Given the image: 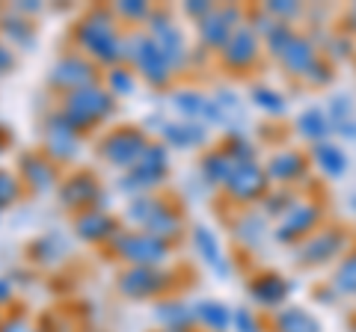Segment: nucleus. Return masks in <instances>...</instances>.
<instances>
[{
	"label": "nucleus",
	"mask_w": 356,
	"mask_h": 332,
	"mask_svg": "<svg viewBox=\"0 0 356 332\" xmlns=\"http://www.w3.org/2000/svg\"><path fill=\"white\" fill-rule=\"evenodd\" d=\"M116 15L107 6L86 9L83 18L74 24V45L92 63H102L107 69L122 65V33L116 30Z\"/></svg>",
	"instance_id": "f257e3e1"
},
{
	"label": "nucleus",
	"mask_w": 356,
	"mask_h": 332,
	"mask_svg": "<svg viewBox=\"0 0 356 332\" xmlns=\"http://www.w3.org/2000/svg\"><path fill=\"white\" fill-rule=\"evenodd\" d=\"M122 63L134 65V72L152 86H166L172 77L170 60L163 57V51L154 45V39L143 30H131L128 36H122Z\"/></svg>",
	"instance_id": "f03ea898"
},
{
	"label": "nucleus",
	"mask_w": 356,
	"mask_h": 332,
	"mask_svg": "<svg viewBox=\"0 0 356 332\" xmlns=\"http://www.w3.org/2000/svg\"><path fill=\"white\" fill-rule=\"evenodd\" d=\"M60 113L83 134V131L102 125V122H107L110 116L116 113V98L110 95L107 86H102V83H98V86H86V90L63 95Z\"/></svg>",
	"instance_id": "7ed1b4c3"
},
{
	"label": "nucleus",
	"mask_w": 356,
	"mask_h": 332,
	"mask_svg": "<svg viewBox=\"0 0 356 332\" xmlns=\"http://www.w3.org/2000/svg\"><path fill=\"white\" fill-rule=\"evenodd\" d=\"M110 256L125 261L128 267H163L172 256V243L149 235V231H119V235L107 243Z\"/></svg>",
	"instance_id": "20e7f679"
},
{
	"label": "nucleus",
	"mask_w": 356,
	"mask_h": 332,
	"mask_svg": "<svg viewBox=\"0 0 356 332\" xmlns=\"http://www.w3.org/2000/svg\"><path fill=\"white\" fill-rule=\"evenodd\" d=\"M102 83V74H98V65L81 51H69L51 65L48 72V86L57 92H77L86 90V86H98Z\"/></svg>",
	"instance_id": "39448f33"
},
{
	"label": "nucleus",
	"mask_w": 356,
	"mask_h": 332,
	"mask_svg": "<svg viewBox=\"0 0 356 332\" xmlns=\"http://www.w3.org/2000/svg\"><path fill=\"white\" fill-rule=\"evenodd\" d=\"M146 146H149V137L143 128L119 125V128H110L102 137L98 154H102V160H107L110 166H119L122 172H128L131 166L140 160V154L146 151Z\"/></svg>",
	"instance_id": "423d86ee"
},
{
	"label": "nucleus",
	"mask_w": 356,
	"mask_h": 332,
	"mask_svg": "<svg viewBox=\"0 0 356 332\" xmlns=\"http://www.w3.org/2000/svg\"><path fill=\"white\" fill-rule=\"evenodd\" d=\"M42 142H44V154H48L54 163L57 160L63 163V160L77 158V151H81V131H77L60 110H54V113H48L42 122Z\"/></svg>",
	"instance_id": "0eeeda50"
},
{
	"label": "nucleus",
	"mask_w": 356,
	"mask_h": 332,
	"mask_svg": "<svg viewBox=\"0 0 356 332\" xmlns=\"http://www.w3.org/2000/svg\"><path fill=\"white\" fill-rule=\"evenodd\" d=\"M146 24H149L146 33L154 39V45L163 51V57L170 60L172 69L184 65V60H187V45H184L181 30L175 27V21H172V13H170V9H152V15H149Z\"/></svg>",
	"instance_id": "6e6552de"
},
{
	"label": "nucleus",
	"mask_w": 356,
	"mask_h": 332,
	"mask_svg": "<svg viewBox=\"0 0 356 332\" xmlns=\"http://www.w3.org/2000/svg\"><path fill=\"white\" fill-rule=\"evenodd\" d=\"M170 270L166 267H125L119 273V291L131 297V300H149V297H158L161 291L170 288Z\"/></svg>",
	"instance_id": "1a4fd4ad"
},
{
	"label": "nucleus",
	"mask_w": 356,
	"mask_h": 332,
	"mask_svg": "<svg viewBox=\"0 0 356 332\" xmlns=\"http://www.w3.org/2000/svg\"><path fill=\"white\" fill-rule=\"evenodd\" d=\"M102 181L95 179V172H89V169H81V172H72L69 179H63L60 181V205L65 208V211H77V214H83L89 211V208H95V199L102 196Z\"/></svg>",
	"instance_id": "9d476101"
},
{
	"label": "nucleus",
	"mask_w": 356,
	"mask_h": 332,
	"mask_svg": "<svg viewBox=\"0 0 356 332\" xmlns=\"http://www.w3.org/2000/svg\"><path fill=\"white\" fill-rule=\"evenodd\" d=\"M172 110L181 119L187 122H202V125H222V113H220V107L214 98H208L202 92H193V90H178L172 95Z\"/></svg>",
	"instance_id": "9b49d317"
},
{
	"label": "nucleus",
	"mask_w": 356,
	"mask_h": 332,
	"mask_svg": "<svg viewBox=\"0 0 356 332\" xmlns=\"http://www.w3.org/2000/svg\"><path fill=\"white\" fill-rule=\"evenodd\" d=\"M18 179H21V184H27L30 190L44 193V190H51V187H57L60 175H57V163L51 158H44L39 151H27V154H21V160H18Z\"/></svg>",
	"instance_id": "f8f14e48"
},
{
	"label": "nucleus",
	"mask_w": 356,
	"mask_h": 332,
	"mask_svg": "<svg viewBox=\"0 0 356 332\" xmlns=\"http://www.w3.org/2000/svg\"><path fill=\"white\" fill-rule=\"evenodd\" d=\"M119 231H122L119 219L110 217L107 211H95V208H89V211L74 217V235L81 240H86V243H110Z\"/></svg>",
	"instance_id": "ddd939ff"
},
{
	"label": "nucleus",
	"mask_w": 356,
	"mask_h": 332,
	"mask_svg": "<svg viewBox=\"0 0 356 332\" xmlns=\"http://www.w3.org/2000/svg\"><path fill=\"white\" fill-rule=\"evenodd\" d=\"M238 13L235 9H211V13L199 21V39L211 48H226V42L232 39V24H235Z\"/></svg>",
	"instance_id": "4468645a"
},
{
	"label": "nucleus",
	"mask_w": 356,
	"mask_h": 332,
	"mask_svg": "<svg viewBox=\"0 0 356 332\" xmlns=\"http://www.w3.org/2000/svg\"><path fill=\"white\" fill-rule=\"evenodd\" d=\"M226 187L232 190L235 199H255V196L264 193V172L252 160L250 163H235Z\"/></svg>",
	"instance_id": "2eb2a0df"
},
{
	"label": "nucleus",
	"mask_w": 356,
	"mask_h": 332,
	"mask_svg": "<svg viewBox=\"0 0 356 332\" xmlns=\"http://www.w3.org/2000/svg\"><path fill=\"white\" fill-rule=\"evenodd\" d=\"M69 256V243H65L63 235L51 231V235L36 238L27 247V258L30 264H39V267H57V264Z\"/></svg>",
	"instance_id": "dca6fc26"
},
{
	"label": "nucleus",
	"mask_w": 356,
	"mask_h": 332,
	"mask_svg": "<svg viewBox=\"0 0 356 332\" xmlns=\"http://www.w3.org/2000/svg\"><path fill=\"white\" fill-rule=\"evenodd\" d=\"M143 231H149V235L172 243V238L181 235V214H178L163 196H158V205H154V211H152L149 223H146Z\"/></svg>",
	"instance_id": "f3484780"
},
{
	"label": "nucleus",
	"mask_w": 356,
	"mask_h": 332,
	"mask_svg": "<svg viewBox=\"0 0 356 332\" xmlns=\"http://www.w3.org/2000/svg\"><path fill=\"white\" fill-rule=\"evenodd\" d=\"M161 137H163V146H175V149H196V146H202L205 137H208V131L202 122H166L163 131H161Z\"/></svg>",
	"instance_id": "a211bd4d"
},
{
	"label": "nucleus",
	"mask_w": 356,
	"mask_h": 332,
	"mask_svg": "<svg viewBox=\"0 0 356 332\" xmlns=\"http://www.w3.org/2000/svg\"><path fill=\"white\" fill-rule=\"evenodd\" d=\"M0 33H3V39L18 51H27L36 45V27H33L30 18L18 15V13H6L0 18Z\"/></svg>",
	"instance_id": "6ab92c4d"
},
{
	"label": "nucleus",
	"mask_w": 356,
	"mask_h": 332,
	"mask_svg": "<svg viewBox=\"0 0 356 332\" xmlns=\"http://www.w3.org/2000/svg\"><path fill=\"white\" fill-rule=\"evenodd\" d=\"M252 57H255V33L250 27H238L226 42V48H222V60L235 65V69H243L247 63H252Z\"/></svg>",
	"instance_id": "aec40b11"
},
{
	"label": "nucleus",
	"mask_w": 356,
	"mask_h": 332,
	"mask_svg": "<svg viewBox=\"0 0 356 332\" xmlns=\"http://www.w3.org/2000/svg\"><path fill=\"white\" fill-rule=\"evenodd\" d=\"M193 243H196V252L202 256V261L205 264H211L220 276L222 273H229V267H222V252H220V240L211 235L208 229H202V226H196L193 229Z\"/></svg>",
	"instance_id": "412c9836"
},
{
	"label": "nucleus",
	"mask_w": 356,
	"mask_h": 332,
	"mask_svg": "<svg viewBox=\"0 0 356 332\" xmlns=\"http://www.w3.org/2000/svg\"><path fill=\"white\" fill-rule=\"evenodd\" d=\"M250 291H252V297H255L259 303H264V306H276V303H282V297L288 294V288H285V282L280 279V276L264 273V276H259V279H252Z\"/></svg>",
	"instance_id": "4be33fe9"
},
{
	"label": "nucleus",
	"mask_w": 356,
	"mask_h": 332,
	"mask_svg": "<svg viewBox=\"0 0 356 332\" xmlns=\"http://www.w3.org/2000/svg\"><path fill=\"white\" fill-rule=\"evenodd\" d=\"M199 169H202V175H205L208 181L226 184L232 169H235V160H232L226 151H208L205 158H202V163H199Z\"/></svg>",
	"instance_id": "5701e85b"
},
{
	"label": "nucleus",
	"mask_w": 356,
	"mask_h": 332,
	"mask_svg": "<svg viewBox=\"0 0 356 332\" xmlns=\"http://www.w3.org/2000/svg\"><path fill=\"white\" fill-rule=\"evenodd\" d=\"M104 83H107V92L113 98H122V95H131L134 90H137V81H134V72L131 65H113V69H107L104 74Z\"/></svg>",
	"instance_id": "b1692460"
},
{
	"label": "nucleus",
	"mask_w": 356,
	"mask_h": 332,
	"mask_svg": "<svg viewBox=\"0 0 356 332\" xmlns=\"http://www.w3.org/2000/svg\"><path fill=\"white\" fill-rule=\"evenodd\" d=\"M154 205H158V193L134 196L131 202H128V208H125V219H128L131 226H137L143 231V229H146V223H149L152 211H154Z\"/></svg>",
	"instance_id": "393cba45"
},
{
	"label": "nucleus",
	"mask_w": 356,
	"mask_h": 332,
	"mask_svg": "<svg viewBox=\"0 0 356 332\" xmlns=\"http://www.w3.org/2000/svg\"><path fill=\"white\" fill-rule=\"evenodd\" d=\"M303 172V158L294 151H282L276 154V158H270V166H267V175L270 179H280V181H288L294 179V175Z\"/></svg>",
	"instance_id": "a878e982"
},
{
	"label": "nucleus",
	"mask_w": 356,
	"mask_h": 332,
	"mask_svg": "<svg viewBox=\"0 0 356 332\" xmlns=\"http://www.w3.org/2000/svg\"><path fill=\"white\" fill-rule=\"evenodd\" d=\"M282 63L288 65L291 72H306L312 63H315V51H312L303 39H291L288 42V48L280 53Z\"/></svg>",
	"instance_id": "bb28decb"
},
{
	"label": "nucleus",
	"mask_w": 356,
	"mask_h": 332,
	"mask_svg": "<svg viewBox=\"0 0 356 332\" xmlns=\"http://www.w3.org/2000/svg\"><path fill=\"white\" fill-rule=\"evenodd\" d=\"M154 317H158L161 324L172 326V329H178V326H187V324H191V320H193V315L187 312V306H184V303H178V300L158 303V306H154Z\"/></svg>",
	"instance_id": "cd10ccee"
},
{
	"label": "nucleus",
	"mask_w": 356,
	"mask_h": 332,
	"mask_svg": "<svg viewBox=\"0 0 356 332\" xmlns=\"http://www.w3.org/2000/svg\"><path fill=\"white\" fill-rule=\"evenodd\" d=\"M196 315H199V320H205L211 329H226V326H229V308L220 306V303H214V300L199 303V306H196Z\"/></svg>",
	"instance_id": "c85d7f7f"
},
{
	"label": "nucleus",
	"mask_w": 356,
	"mask_h": 332,
	"mask_svg": "<svg viewBox=\"0 0 356 332\" xmlns=\"http://www.w3.org/2000/svg\"><path fill=\"white\" fill-rule=\"evenodd\" d=\"M282 332H318V324L312 320L303 308H288V312L280 317Z\"/></svg>",
	"instance_id": "c756f323"
},
{
	"label": "nucleus",
	"mask_w": 356,
	"mask_h": 332,
	"mask_svg": "<svg viewBox=\"0 0 356 332\" xmlns=\"http://www.w3.org/2000/svg\"><path fill=\"white\" fill-rule=\"evenodd\" d=\"M113 15L131 21V24H137V21H149L152 6H149V3H143V0H122V3L113 6Z\"/></svg>",
	"instance_id": "7c9ffc66"
},
{
	"label": "nucleus",
	"mask_w": 356,
	"mask_h": 332,
	"mask_svg": "<svg viewBox=\"0 0 356 332\" xmlns=\"http://www.w3.org/2000/svg\"><path fill=\"white\" fill-rule=\"evenodd\" d=\"M18 196H21V179L9 169H0V211L18 202Z\"/></svg>",
	"instance_id": "2f4dec72"
},
{
	"label": "nucleus",
	"mask_w": 356,
	"mask_h": 332,
	"mask_svg": "<svg viewBox=\"0 0 356 332\" xmlns=\"http://www.w3.org/2000/svg\"><path fill=\"white\" fill-rule=\"evenodd\" d=\"M318 160H321V166H324L327 172H332V175H339L341 169H344V154L336 149V146H330V142H324V146H318Z\"/></svg>",
	"instance_id": "473e14b6"
},
{
	"label": "nucleus",
	"mask_w": 356,
	"mask_h": 332,
	"mask_svg": "<svg viewBox=\"0 0 356 332\" xmlns=\"http://www.w3.org/2000/svg\"><path fill=\"white\" fill-rule=\"evenodd\" d=\"M297 128L303 131L306 137H312V140H318L321 134H327V122H324V116H321V110H309V113H303V116H300V122H297Z\"/></svg>",
	"instance_id": "72a5a7b5"
},
{
	"label": "nucleus",
	"mask_w": 356,
	"mask_h": 332,
	"mask_svg": "<svg viewBox=\"0 0 356 332\" xmlns=\"http://www.w3.org/2000/svg\"><path fill=\"white\" fill-rule=\"evenodd\" d=\"M252 101L259 107H264L267 113H282V110H285V101L276 92H270V90H252Z\"/></svg>",
	"instance_id": "f704fd0d"
},
{
	"label": "nucleus",
	"mask_w": 356,
	"mask_h": 332,
	"mask_svg": "<svg viewBox=\"0 0 356 332\" xmlns=\"http://www.w3.org/2000/svg\"><path fill=\"white\" fill-rule=\"evenodd\" d=\"M13 69H15V53H13V48H9V45L0 42V77H6Z\"/></svg>",
	"instance_id": "c9c22d12"
},
{
	"label": "nucleus",
	"mask_w": 356,
	"mask_h": 332,
	"mask_svg": "<svg viewBox=\"0 0 356 332\" xmlns=\"http://www.w3.org/2000/svg\"><path fill=\"white\" fill-rule=\"evenodd\" d=\"M211 9H214V6H211V3H199V0H191V3H184V13L191 15V18H196V21H202V18L211 13Z\"/></svg>",
	"instance_id": "e433bc0d"
},
{
	"label": "nucleus",
	"mask_w": 356,
	"mask_h": 332,
	"mask_svg": "<svg viewBox=\"0 0 356 332\" xmlns=\"http://www.w3.org/2000/svg\"><path fill=\"white\" fill-rule=\"evenodd\" d=\"M13 13L24 15V18L39 15V13H42V3H33V0H21V3H13Z\"/></svg>",
	"instance_id": "4c0bfd02"
},
{
	"label": "nucleus",
	"mask_w": 356,
	"mask_h": 332,
	"mask_svg": "<svg viewBox=\"0 0 356 332\" xmlns=\"http://www.w3.org/2000/svg\"><path fill=\"white\" fill-rule=\"evenodd\" d=\"M0 332H36V329H33L24 317H13V320H6L3 329H0Z\"/></svg>",
	"instance_id": "58836bf2"
},
{
	"label": "nucleus",
	"mask_w": 356,
	"mask_h": 332,
	"mask_svg": "<svg viewBox=\"0 0 356 332\" xmlns=\"http://www.w3.org/2000/svg\"><path fill=\"white\" fill-rule=\"evenodd\" d=\"M13 291H15L13 282H9V279H0V303H9V300H13Z\"/></svg>",
	"instance_id": "ea45409f"
},
{
	"label": "nucleus",
	"mask_w": 356,
	"mask_h": 332,
	"mask_svg": "<svg viewBox=\"0 0 356 332\" xmlns=\"http://www.w3.org/2000/svg\"><path fill=\"white\" fill-rule=\"evenodd\" d=\"M267 9H270L273 15H294L297 13V6H288V3H270Z\"/></svg>",
	"instance_id": "a19ab883"
},
{
	"label": "nucleus",
	"mask_w": 356,
	"mask_h": 332,
	"mask_svg": "<svg viewBox=\"0 0 356 332\" xmlns=\"http://www.w3.org/2000/svg\"><path fill=\"white\" fill-rule=\"evenodd\" d=\"M30 279H33L30 270H15L13 276H9V282H13V285H24V282H30Z\"/></svg>",
	"instance_id": "79ce46f5"
},
{
	"label": "nucleus",
	"mask_w": 356,
	"mask_h": 332,
	"mask_svg": "<svg viewBox=\"0 0 356 332\" xmlns=\"http://www.w3.org/2000/svg\"><path fill=\"white\" fill-rule=\"evenodd\" d=\"M6 142H9V131L0 125V154H3V149H6Z\"/></svg>",
	"instance_id": "37998d69"
}]
</instances>
